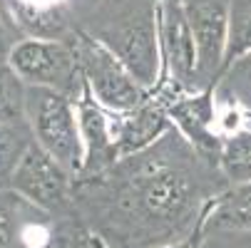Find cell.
Here are the masks:
<instances>
[{
    "label": "cell",
    "instance_id": "obj_12",
    "mask_svg": "<svg viewBox=\"0 0 251 248\" xmlns=\"http://www.w3.org/2000/svg\"><path fill=\"white\" fill-rule=\"evenodd\" d=\"M52 219L10 186L0 189V248H38L48 238Z\"/></svg>",
    "mask_w": 251,
    "mask_h": 248
},
{
    "label": "cell",
    "instance_id": "obj_8",
    "mask_svg": "<svg viewBox=\"0 0 251 248\" xmlns=\"http://www.w3.org/2000/svg\"><path fill=\"white\" fill-rule=\"evenodd\" d=\"M97 0H0V13L20 38L70 40Z\"/></svg>",
    "mask_w": 251,
    "mask_h": 248
},
{
    "label": "cell",
    "instance_id": "obj_18",
    "mask_svg": "<svg viewBox=\"0 0 251 248\" xmlns=\"http://www.w3.org/2000/svg\"><path fill=\"white\" fill-rule=\"evenodd\" d=\"M27 85L13 69L8 55H0V122L25 119Z\"/></svg>",
    "mask_w": 251,
    "mask_h": 248
},
{
    "label": "cell",
    "instance_id": "obj_9",
    "mask_svg": "<svg viewBox=\"0 0 251 248\" xmlns=\"http://www.w3.org/2000/svg\"><path fill=\"white\" fill-rule=\"evenodd\" d=\"M157 94L172 124L184 134V139L206 159L219 164L222 144L224 136L219 132V112H217V97H214V87L199 90V92H167L157 90Z\"/></svg>",
    "mask_w": 251,
    "mask_h": 248
},
{
    "label": "cell",
    "instance_id": "obj_21",
    "mask_svg": "<svg viewBox=\"0 0 251 248\" xmlns=\"http://www.w3.org/2000/svg\"><path fill=\"white\" fill-rule=\"evenodd\" d=\"M204 241H206V233H204V228H199V231H197L194 236H189L187 241H179V243H172V246H164V248H201Z\"/></svg>",
    "mask_w": 251,
    "mask_h": 248
},
{
    "label": "cell",
    "instance_id": "obj_13",
    "mask_svg": "<svg viewBox=\"0 0 251 248\" xmlns=\"http://www.w3.org/2000/svg\"><path fill=\"white\" fill-rule=\"evenodd\" d=\"M112 119H115V144L120 159L152 147L174 127L164 102L157 94H150L139 107L129 112H112Z\"/></svg>",
    "mask_w": 251,
    "mask_h": 248
},
{
    "label": "cell",
    "instance_id": "obj_16",
    "mask_svg": "<svg viewBox=\"0 0 251 248\" xmlns=\"http://www.w3.org/2000/svg\"><path fill=\"white\" fill-rule=\"evenodd\" d=\"M38 248H107V246L75 211V214L67 216H55L48 238Z\"/></svg>",
    "mask_w": 251,
    "mask_h": 248
},
{
    "label": "cell",
    "instance_id": "obj_6",
    "mask_svg": "<svg viewBox=\"0 0 251 248\" xmlns=\"http://www.w3.org/2000/svg\"><path fill=\"white\" fill-rule=\"evenodd\" d=\"M75 181L77 176L52 159L43 147L32 144L13 171L8 186L50 216L75 214Z\"/></svg>",
    "mask_w": 251,
    "mask_h": 248
},
{
    "label": "cell",
    "instance_id": "obj_5",
    "mask_svg": "<svg viewBox=\"0 0 251 248\" xmlns=\"http://www.w3.org/2000/svg\"><path fill=\"white\" fill-rule=\"evenodd\" d=\"M75 47L90 92L110 112H129L152 94L147 87H142L134 80V75L115 52H110L102 43L90 38L87 32H75Z\"/></svg>",
    "mask_w": 251,
    "mask_h": 248
},
{
    "label": "cell",
    "instance_id": "obj_1",
    "mask_svg": "<svg viewBox=\"0 0 251 248\" xmlns=\"http://www.w3.org/2000/svg\"><path fill=\"white\" fill-rule=\"evenodd\" d=\"M226 186L219 164L172 127L152 147L77 176L75 211L107 248H164L194 236Z\"/></svg>",
    "mask_w": 251,
    "mask_h": 248
},
{
    "label": "cell",
    "instance_id": "obj_19",
    "mask_svg": "<svg viewBox=\"0 0 251 248\" xmlns=\"http://www.w3.org/2000/svg\"><path fill=\"white\" fill-rule=\"evenodd\" d=\"M244 55H251V0H231L224 67Z\"/></svg>",
    "mask_w": 251,
    "mask_h": 248
},
{
    "label": "cell",
    "instance_id": "obj_20",
    "mask_svg": "<svg viewBox=\"0 0 251 248\" xmlns=\"http://www.w3.org/2000/svg\"><path fill=\"white\" fill-rule=\"evenodd\" d=\"M18 40H20V35L8 25V20L3 18V13H0V55H8Z\"/></svg>",
    "mask_w": 251,
    "mask_h": 248
},
{
    "label": "cell",
    "instance_id": "obj_2",
    "mask_svg": "<svg viewBox=\"0 0 251 248\" xmlns=\"http://www.w3.org/2000/svg\"><path fill=\"white\" fill-rule=\"evenodd\" d=\"M80 30L115 52L142 87L159 85V0H97Z\"/></svg>",
    "mask_w": 251,
    "mask_h": 248
},
{
    "label": "cell",
    "instance_id": "obj_10",
    "mask_svg": "<svg viewBox=\"0 0 251 248\" xmlns=\"http://www.w3.org/2000/svg\"><path fill=\"white\" fill-rule=\"evenodd\" d=\"M197 43L199 87H214L224 69L231 0H182Z\"/></svg>",
    "mask_w": 251,
    "mask_h": 248
},
{
    "label": "cell",
    "instance_id": "obj_15",
    "mask_svg": "<svg viewBox=\"0 0 251 248\" xmlns=\"http://www.w3.org/2000/svg\"><path fill=\"white\" fill-rule=\"evenodd\" d=\"M219 169L229 186L251 181V127H241L239 132L224 136Z\"/></svg>",
    "mask_w": 251,
    "mask_h": 248
},
{
    "label": "cell",
    "instance_id": "obj_17",
    "mask_svg": "<svg viewBox=\"0 0 251 248\" xmlns=\"http://www.w3.org/2000/svg\"><path fill=\"white\" fill-rule=\"evenodd\" d=\"M35 144L32 129L25 119L0 122V181H10L13 171L18 169L25 152Z\"/></svg>",
    "mask_w": 251,
    "mask_h": 248
},
{
    "label": "cell",
    "instance_id": "obj_4",
    "mask_svg": "<svg viewBox=\"0 0 251 248\" xmlns=\"http://www.w3.org/2000/svg\"><path fill=\"white\" fill-rule=\"evenodd\" d=\"M13 69L30 87H48L80 99L87 82L75 47V35L70 40L48 38H20L8 52Z\"/></svg>",
    "mask_w": 251,
    "mask_h": 248
},
{
    "label": "cell",
    "instance_id": "obj_14",
    "mask_svg": "<svg viewBox=\"0 0 251 248\" xmlns=\"http://www.w3.org/2000/svg\"><path fill=\"white\" fill-rule=\"evenodd\" d=\"M204 233H224V231H251V181L231 184L217 194L201 219Z\"/></svg>",
    "mask_w": 251,
    "mask_h": 248
},
{
    "label": "cell",
    "instance_id": "obj_11",
    "mask_svg": "<svg viewBox=\"0 0 251 248\" xmlns=\"http://www.w3.org/2000/svg\"><path fill=\"white\" fill-rule=\"evenodd\" d=\"M77 114H80V132L85 144V166L80 176H92L104 171L120 159L115 144V119L112 112L95 99L90 87H85L82 97L77 99Z\"/></svg>",
    "mask_w": 251,
    "mask_h": 248
},
{
    "label": "cell",
    "instance_id": "obj_3",
    "mask_svg": "<svg viewBox=\"0 0 251 248\" xmlns=\"http://www.w3.org/2000/svg\"><path fill=\"white\" fill-rule=\"evenodd\" d=\"M25 122L32 129L35 144L43 147L75 176L85 166V144L80 132L77 102L48 87H30L25 94Z\"/></svg>",
    "mask_w": 251,
    "mask_h": 248
},
{
    "label": "cell",
    "instance_id": "obj_7",
    "mask_svg": "<svg viewBox=\"0 0 251 248\" xmlns=\"http://www.w3.org/2000/svg\"><path fill=\"white\" fill-rule=\"evenodd\" d=\"M159 50L162 77L152 92H199L197 43L182 0H159Z\"/></svg>",
    "mask_w": 251,
    "mask_h": 248
},
{
    "label": "cell",
    "instance_id": "obj_22",
    "mask_svg": "<svg viewBox=\"0 0 251 248\" xmlns=\"http://www.w3.org/2000/svg\"><path fill=\"white\" fill-rule=\"evenodd\" d=\"M5 186H8V184H5V181H0V189H5Z\"/></svg>",
    "mask_w": 251,
    "mask_h": 248
}]
</instances>
